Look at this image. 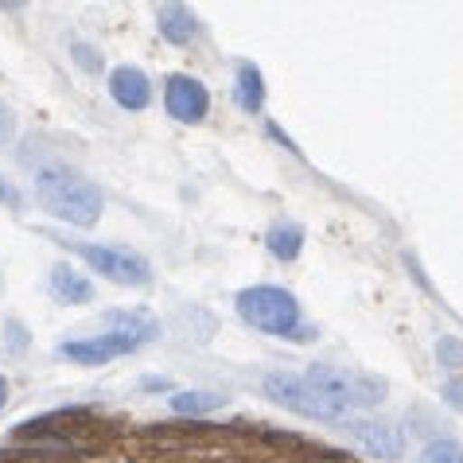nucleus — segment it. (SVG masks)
<instances>
[{
    "label": "nucleus",
    "mask_w": 463,
    "mask_h": 463,
    "mask_svg": "<svg viewBox=\"0 0 463 463\" xmlns=\"http://www.w3.org/2000/svg\"><path fill=\"white\" fill-rule=\"evenodd\" d=\"M35 199H40V207L47 214H55L79 230L94 226L101 218V207H106L101 191L82 172L67 168V164H43L35 172Z\"/></svg>",
    "instance_id": "obj_1"
},
{
    "label": "nucleus",
    "mask_w": 463,
    "mask_h": 463,
    "mask_svg": "<svg viewBox=\"0 0 463 463\" xmlns=\"http://www.w3.org/2000/svg\"><path fill=\"white\" fill-rule=\"evenodd\" d=\"M238 316L246 319L250 327L265 331V335H277V339H312L316 335V331L304 327L296 296L288 288H277V285L241 288L238 292Z\"/></svg>",
    "instance_id": "obj_2"
},
{
    "label": "nucleus",
    "mask_w": 463,
    "mask_h": 463,
    "mask_svg": "<svg viewBox=\"0 0 463 463\" xmlns=\"http://www.w3.org/2000/svg\"><path fill=\"white\" fill-rule=\"evenodd\" d=\"M304 378L343 409H374L382 397L390 393L385 378L366 374V370H351V366H324L319 363V366H307Z\"/></svg>",
    "instance_id": "obj_3"
},
{
    "label": "nucleus",
    "mask_w": 463,
    "mask_h": 463,
    "mask_svg": "<svg viewBox=\"0 0 463 463\" xmlns=\"http://www.w3.org/2000/svg\"><path fill=\"white\" fill-rule=\"evenodd\" d=\"M59 246H67L71 253H79L82 261L101 273L113 285H148L152 280V265L148 257H140L137 250H125V246H98V241H59Z\"/></svg>",
    "instance_id": "obj_4"
},
{
    "label": "nucleus",
    "mask_w": 463,
    "mask_h": 463,
    "mask_svg": "<svg viewBox=\"0 0 463 463\" xmlns=\"http://www.w3.org/2000/svg\"><path fill=\"white\" fill-rule=\"evenodd\" d=\"M265 397H273L277 405H285V409H292V413H300L307 420H343L346 417L343 405L324 397L300 374H265Z\"/></svg>",
    "instance_id": "obj_5"
},
{
    "label": "nucleus",
    "mask_w": 463,
    "mask_h": 463,
    "mask_svg": "<svg viewBox=\"0 0 463 463\" xmlns=\"http://www.w3.org/2000/svg\"><path fill=\"white\" fill-rule=\"evenodd\" d=\"M346 436L363 448L370 459H402L405 456V436L393 420L382 417H351L346 420Z\"/></svg>",
    "instance_id": "obj_6"
},
{
    "label": "nucleus",
    "mask_w": 463,
    "mask_h": 463,
    "mask_svg": "<svg viewBox=\"0 0 463 463\" xmlns=\"http://www.w3.org/2000/svg\"><path fill=\"white\" fill-rule=\"evenodd\" d=\"M164 109H168L175 121L195 125L207 118L211 94H207V86L199 79H191V74H172V79L164 82Z\"/></svg>",
    "instance_id": "obj_7"
},
{
    "label": "nucleus",
    "mask_w": 463,
    "mask_h": 463,
    "mask_svg": "<svg viewBox=\"0 0 463 463\" xmlns=\"http://www.w3.org/2000/svg\"><path fill=\"white\" fill-rule=\"evenodd\" d=\"M128 351H137V346L128 343L125 335H113V331H106V335H94V339H71V343L59 346V354L71 358V363H79V366H101V363L121 358Z\"/></svg>",
    "instance_id": "obj_8"
},
{
    "label": "nucleus",
    "mask_w": 463,
    "mask_h": 463,
    "mask_svg": "<svg viewBox=\"0 0 463 463\" xmlns=\"http://www.w3.org/2000/svg\"><path fill=\"white\" fill-rule=\"evenodd\" d=\"M109 94H113V101H118L121 109L140 113V109H148V101H152V82H148L145 71L118 67L109 74Z\"/></svg>",
    "instance_id": "obj_9"
},
{
    "label": "nucleus",
    "mask_w": 463,
    "mask_h": 463,
    "mask_svg": "<svg viewBox=\"0 0 463 463\" xmlns=\"http://www.w3.org/2000/svg\"><path fill=\"white\" fill-rule=\"evenodd\" d=\"M156 24H160L164 40L175 43V47H187L199 35V20H195V12H191L187 5H160L156 8Z\"/></svg>",
    "instance_id": "obj_10"
},
{
    "label": "nucleus",
    "mask_w": 463,
    "mask_h": 463,
    "mask_svg": "<svg viewBox=\"0 0 463 463\" xmlns=\"http://www.w3.org/2000/svg\"><path fill=\"white\" fill-rule=\"evenodd\" d=\"M51 296L62 304H90L94 300V285H90V277L79 273L74 265H55L51 269Z\"/></svg>",
    "instance_id": "obj_11"
},
{
    "label": "nucleus",
    "mask_w": 463,
    "mask_h": 463,
    "mask_svg": "<svg viewBox=\"0 0 463 463\" xmlns=\"http://www.w3.org/2000/svg\"><path fill=\"white\" fill-rule=\"evenodd\" d=\"M106 331H113V335H125L133 346H145V343H152L160 335V324L152 319L148 312H109L106 316Z\"/></svg>",
    "instance_id": "obj_12"
},
{
    "label": "nucleus",
    "mask_w": 463,
    "mask_h": 463,
    "mask_svg": "<svg viewBox=\"0 0 463 463\" xmlns=\"http://www.w3.org/2000/svg\"><path fill=\"white\" fill-rule=\"evenodd\" d=\"M234 101H238V109H246V113H261V106H265V79L253 62H238Z\"/></svg>",
    "instance_id": "obj_13"
},
{
    "label": "nucleus",
    "mask_w": 463,
    "mask_h": 463,
    "mask_svg": "<svg viewBox=\"0 0 463 463\" xmlns=\"http://www.w3.org/2000/svg\"><path fill=\"white\" fill-rule=\"evenodd\" d=\"M265 246H269V253H273L277 261H296L300 250H304V230L296 222H277L265 234Z\"/></svg>",
    "instance_id": "obj_14"
},
{
    "label": "nucleus",
    "mask_w": 463,
    "mask_h": 463,
    "mask_svg": "<svg viewBox=\"0 0 463 463\" xmlns=\"http://www.w3.org/2000/svg\"><path fill=\"white\" fill-rule=\"evenodd\" d=\"M226 397H218L211 390H179L172 393V409L175 413H184V417H199V413H211V409H218Z\"/></svg>",
    "instance_id": "obj_15"
},
{
    "label": "nucleus",
    "mask_w": 463,
    "mask_h": 463,
    "mask_svg": "<svg viewBox=\"0 0 463 463\" xmlns=\"http://www.w3.org/2000/svg\"><path fill=\"white\" fill-rule=\"evenodd\" d=\"M417 463H463V444L459 440H432V444H424Z\"/></svg>",
    "instance_id": "obj_16"
},
{
    "label": "nucleus",
    "mask_w": 463,
    "mask_h": 463,
    "mask_svg": "<svg viewBox=\"0 0 463 463\" xmlns=\"http://www.w3.org/2000/svg\"><path fill=\"white\" fill-rule=\"evenodd\" d=\"M436 354H440V366L444 370H459L463 366V343L456 335H444L440 346H436Z\"/></svg>",
    "instance_id": "obj_17"
},
{
    "label": "nucleus",
    "mask_w": 463,
    "mask_h": 463,
    "mask_svg": "<svg viewBox=\"0 0 463 463\" xmlns=\"http://www.w3.org/2000/svg\"><path fill=\"white\" fill-rule=\"evenodd\" d=\"M440 397H444V402L456 409V413H463V374L448 378V382H444V390H440Z\"/></svg>",
    "instance_id": "obj_18"
},
{
    "label": "nucleus",
    "mask_w": 463,
    "mask_h": 463,
    "mask_svg": "<svg viewBox=\"0 0 463 463\" xmlns=\"http://www.w3.org/2000/svg\"><path fill=\"white\" fill-rule=\"evenodd\" d=\"M0 207H8V211H20L24 207L20 187L12 184V179H5V175H0Z\"/></svg>",
    "instance_id": "obj_19"
},
{
    "label": "nucleus",
    "mask_w": 463,
    "mask_h": 463,
    "mask_svg": "<svg viewBox=\"0 0 463 463\" xmlns=\"http://www.w3.org/2000/svg\"><path fill=\"white\" fill-rule=\"evenodd\" d=\"M74 62H79L82 71H101V55L90 43H74Z\"/></svg>",
    "instance_id": "obj_20"
},
{
    "label": "nucleus",
    "mask_w": 463,
    "mask_h": 463,
    "mask_svg": "<svg viewBox=\"0 0 463 463\" xmlns=\"http://www.w3.org/2000/svg\"><path fill=\"white\" fill-rule=\"evenodd\" d=\"M12 137H16V118H12V109L0 106V145H8Z\"/></svg>",
    "instance_id": "obj_21"
},
{
    "label": "nucleus",
    "mask_w": 463,
    "mask_h": 463,
    "mask_svg": "<svg viewBox=\"0 0 463 463\" xmlns=\"http://www.w3.org/2000/svg\"><path fill=\"white\" fill-rule=\"evenodd\" d=\"M8 331H12V346L24 351V331H20V324H8Z\"/></svg>",
    "instance_id": "obj_22"
},
{
    "label": "nucleus",
    "mask_w": 463,
    "mask_h": 463,
    "mask_svg": "<svg viewBox=\"0 0 463 463\" xmlns=\"http://www.w3.org/2000/svg\"><path fill=\"white\" fill-rule=\"evenodd\" d=\"M5 402H8V382H5V374H0V409H5Z\"/></svg>",
    "instance_id": "obj_23"
}]
</instances>
